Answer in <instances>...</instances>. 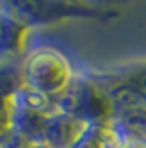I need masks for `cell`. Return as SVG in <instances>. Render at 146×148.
<instances>
[{"label":"cell","mask_w":146,"mask_h":148,"mask_svg":"<svg viewBox=\"0 0 146 148\" xmlns=\"http://www.w3.org/2000/svg\"><path fill=\"white\" fill-rule=\"evenodd\" d=\"M27 79L39 95L51 97L63 93L73 79L69 59L51 47L39 49L27 63Z\"/></svg>","instance_id":"1"},{"label":"cell","mask_w":146,"mask_h":148,"mask_svg":"<svg viewBox=\"0 0 146 148\" xmlns=\"http://www.w3.org/2000/svg\"><path fill=\"white\" fill-rule=\"evenodd\" d=\"M110 99L120 114L146 112V65L128 71L110 87Z\"/></svg>","instance_id":"2"},{"label":"cell","mask_w":146,"mask_h":148,"mask_svg":"<svg viewBox=\"0 0 146 148\" xmlns=\"http://www.w3.org/2000/svg\"><path fill=\"white\" fill-rule=\"evenodd\" d=\"M116 148H146V138L126 134V138H124V140H122Z\"/></svg>","instance_id":"3"}]
</instances>
